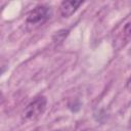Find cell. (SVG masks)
I'll return each instance as SVG.
<instances>
[{"instance_id": "obj_2", "label": "cell", "mask_w": 131, "mask_h": 131, "mask_svg": "<svg viewBox=\"0 0 131 131\" xmlns=\"http://www.w3.org/2000/svg\"><path fill=\"white\" fill-rule=\"evenodd\" d=\"M46 105H47L46 97L43 95L37 96L25 107L24 117L27 120H37L45 112Z\"/></svg>"}, {"instance_id": "obj_1", "label": "cell", "mask_w": 131, "mask_h": 131, "mask_svg": "<svg viewBox=\"0 0 131 131\" xmlns=\"http://www.w3.org/2000/svg\"><path fill=\"white\" fill-rule=\"evenodd\" d=\"M51 16V9L46 5H39L36 6L27 16L26 26L27 29L32 31L35 30L42 25H44Z\"/></svg>"}, {"instance_id": "obj_4", "label": "cell", "mask_w": 131, "mask_h": 131, "mask_svg": "<svg viewBox=\"0 0 131 131\" xmlns=\"http://www.w3.org/2000/svg\"><path fill=\"white\" fill-rule=\"evenodd\" d=\"M2 98H3V95H2V93H1V91H0V103H1V101H2Z\"/></svg>"}, {"instance_id": "obj_3", "label": "cell", "mask_w": 131, "mask_h": 131, "mask_svg": "<svg viewBox=\"0 0 131 131\" xmlns=\"http://www.w3.org/2000/svg\"><path fill=\"white\" fill-rule=\"evenodd\" d=\"M82 4L83 1H76V0L62 1L59 6V12L62 17H70L72 14H74L77 11V9Z\"/></svg>"}, {"instance_id": "obj_5", "label": "cell", "mask_w": 131, "mask_h": 131, "mask_svg": "<svg viewBox=\"0 0 131 131\" xmlns=\"http://www.w3.org/2000/svg\"><path fill=\"white\" fill-rule=\"evenodd\" d=\"M55 131H59V130H55Z\"/></svg>"}]
</instances>
